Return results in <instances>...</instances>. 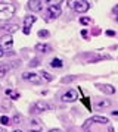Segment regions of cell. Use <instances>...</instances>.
I'll return each instance as SVG.
<instances>
[{"instance_id": "cell-1", "label": "cell", "mask_w": 118, "mask_h": 132, "mask_svg": "<svg viewBox=\"0 0 118 132\" xmlns=\"http://www.w3.org/2000/svg\"><path fill=\"white\" fill-rule=\"evenodd\" d=\"M83 132H114V128L106 118L93 116L84 122Z\"/></svg>"}, {"instance_id": "cell-2", "label": "cell", "mask_w": 118, "mask_h": 132, "mask_svg": "<svg viewBox=\"0 0 118 132\" xmlns=\"http://www.w3.org/2000/svg\"><path fill=\"white\" fill-rule=\"evenodd\" d=\"M15 7L13 3H8V2H0V21H6V19H9L13 16Z\"/></svg>"}, {"instance_id": "cell-3", "label": "cell", "mask_w": 118, "mask_h": 132, "mask_svg": "<svg viewBox=\"0 0 118 132\" xmlns=\"http://www.w3.org/2000/svg\"><path fill=\"white\" fill-rule=\"evenodd\" d=\"M55 106L52 103H47L44 100H38L37 103L33 104V107H31V113H43V112H46V110H53Z\"/></svg>"}, {"instance_id": "cell-4", "label": "cell", "mask_w": 118, "mask_h": 132, "mask_svg": "<svg viewBox=\"0 0 118 132\" xmlns=\"http://www.w3.org/2000/svg\"><path fill=\"white\" fill-rule=\"evenodd\" d=\"M62 13L61 10V6L56 5V3H52V5L47 6V10H46V16H44V19L46 21H52V19H56L59 18Z\"/></svg>"}, {"instance_id": "cell-5", "label": "cell", "mask_w": 118, "mask_h": 132, "mask_svg": "<svg viewBox=\"0 0 118 132\" xmlns=\"http://www.w3.org/2000/svg\"><path fill=\"white\" fill-rule=\"evenodd\" d=\"M36 21H37L36 15H25L24 16V34L28 35L31 32V27H33V24H36Z\"/></svg>"}, {"instance_id": "cell-6", "label": "cell", "mask_w": 118, "mask_h": 132, "mask_svg": "<svg viewBox=\"0 0 118 132\" xmlns=\"http://www.w3.org/2000/svg\"><path fill=\"white\" fill-rule=\"evenodd\" d=\"M72 7L75 10L77 13H86L87 10L90 9V3L86 2V0H77V2H72Z\"/></svg>"}, {"instance_id": "cell-7", "label": "cell", "mask_w": 118, "mask_h": 132, "mask_svg": "<svg viewBox=\"0 0 118 132\" xmlns=\"http://www.w3.org/2000/svg\"><path fill=\"white\" fill-rule=\"evenodd\" d=\"M77 100H78V94L75 90H68L61 95V101H64V103H74Z\"/></svg>"}, {"instance_id": "cell-8", "label": "cell", "mask_w": 118, "mask_h": 132, "mask_svg": "<svg viewBox=\"0 0 118 132\" xmlns=\"http://www.w3.org/2000/svg\"><path fill=\"white\" fill-rule=\"evenodd\" d=\"M12 46H13V38H12L10 34H6V35H3V37H0V47L3 48V52L10 50Z\"/></svg>"}, {"instance_id": "cell-9", "label": "cell", "mask_w": 118, "mask_h": 132, "mask_svg": "<svg viewBox=\"0 0 118 132\" xmlns=\"http://www.w3.org/2000/svg\"><path fill=\"white\" fill-rule=\"evenodd\" d=\"M22 79L28 81V82H31V84H37V85L41 82L40 75H38V73H34V72H25V73H22Z\"/></svg>"}, {"instance_id": "cell-10", "label": "cell", "mask_w": 118, "mask_h": 132, "mask_svg": "<svg viewBox=\"0 0 118 132\" xmlns=\"http://www.w3.org/2000/svg\"><path fill=\"white\" fill-rule=\"evenodd\" d=\"M96 85V88L102 93H105L106 95H112L115 94V88H114L112 85H108V84H94Z\"/></svg>"}, {"instance_id": "cell-11", "label": "cell", "mask_w": 118, "mask_h": 132, "mask_svg": "<svg viewBox=\"0 0 118 132\" xmlns=\"http://www.w3.org/2000/svg\"><path fill=\"white\" fill-rule=\"evenodd\" d=\"M43 3L41 0H30L28 2V9L33 10V12H40L43 9Z\"/></svg>"}, {"instance_id": "cell-12", "label": "cell", "mask_w": 118, "mask_h": 132, "mask_svg": "<svg viewBox=\"0 0 118 132\" xmlns=\"http://www.w3.org/2000/svg\"><path fill=\"white\" fill-rule=\"evenodd\" d=\"M94 109H99V110H102V109H106L111 106V100L109 98H99V100H94Z\"/></svg>"}, {"instance_id": "cell-13", "label": "cell", "mask_w": 118, "mask_h": 132, "mask_svg": "<svg viewBox=\"0 0 118 132\" xmlns=\"http://www.w3.org/2000/svg\"><path fill=\"white\" fill-rule=\"evenodd\" d=\"M41 125L37 122V119H31L28 125V132H41Z\"/></svg>"}, {"instance_id": "cell-14", "label": "cell", "mask_w": 118, "mask_h": 132, "mask_svg": "<svg viewBox=\"0 0 118 132\" xmlns=\"http://www.w3.org/2000/svg\"><path fill=\"white\" fill-rule=\"evenodd\" d=\"M36 50L40 53H49L52 52V47L49 46V44H43V43H38V44H36Z\"/></svg>"}, {"instance_id": "cell-15", "label": "cell", "mask_w": 118, "mask_h": 132, "mask_svg": "<svg viewBox=\"0 0 118 132\" xmlns=\"http://www.w3.org/2000/svg\"><path fill=\"white\" fill-rule=\"evenodd\" d=\"M49 65L52 66V68H55V69H61L62 66H64V62L59 57H55V59H52V60L49 62Z\"/></svg>"}, {"instance_id": "cell-16", "label": "cell", "mask_w": 118, "mask_h": 132, "mask_svg": "<svg viewBox=\"0 0 118 132\" xmlns=\"http://www.w3.org/2000/svg\"><path fill=\"white\" fill-rule=\"evenodd\" d=\"M2 28L5 29V31H8V32L12 35L13 32H16V31H18V25H16V24H6V25H3Z\"/></svg>"}, {"instance_id": "cell-17", "label": "cell", "mask_w": 118, "mask_h": 132, "mask_svg": "<svg viewBox=\"0 0 118 132\" xmlns=\"http://www.w3.org/2000/svg\"><path fill=\"white\" fill-rule=\"evenodd\" d=\"M6 95H8V97H10L12 100H18L19 97H21L18 91H13V90H6Z\"/></svg>"}, {"instance_id": "cell-18", "label": "cell", "mask_w": 118, "mask_h": 132, "mask_svg": "<svg viewBox=\"0 0 118 132\" xmlns=\"http://www.w3.org/2000/svg\"><path fill=\"white\" fill-rule=\"evenodd\" d=\"M40 76H41L44 81H47V82H52V81H53V75H50V73H49V72H46V71L40 72Z\"/></svg>"}, {"instance_id": "cell-19", "label": "cell", "mask_w": 118, "mask_h": 132, "mask_svg": "<svg viewBox=\"0 0 118 132\" xmlns=\"http://www.w3.org/2000/svg\"><path fill=\"white\" fill-rule=\"evenodd\" d=\"M77 79V76H74V75H68V76H64L62 78V84H68V82H72V81H75Z\"/></svg>"}, {"instance_id": "cell-20", "label": "cell", "mask_w": 118, "mask_h": 132, "mask_svg": "<svg viewBox=\"0 0 118 132\" xmlns=\"http://www.w3.org/2000/svg\"><path fill=\"white\" fill-rule=\"evenodd\" d=\"M8 71H9V66L2 63V65H0V78H3V76L8 73Z\"/></svg>"}, {"instance_id": "cell-21", "label": "cell", "mask_w": 118, "mask_h": 132, "mask_svg": "<svg viewBox=\"0 0 118 132\" xmlns=\"http://www.w3.org/2000/svg\"><path fill=\"white\" fill-rule=\"evenodd\" d=\"M37 35H38L40 38H47L49 35H50V32H49L47 29H40V31L37 32Z\"/></svg>"}, {"instance_id": "cell-22", "label": "cell", "mask_w": 118, "mask_h": 132, "mask_svg": "<svg viewBox=\"0 0 118 132\" xmlns=\"http://www.w3.org/2000/svg\"><path fill=\"white\" fill-rule=\"evenodd\" d=\"M80 24L81 25H90L92 24V19L87 18V16H81L80 18Z\"/></svg>"}, {"instance_id": "cell-23", "label": "cell", "mask_w": 118, "mask_h": 132, "mask_svg": "<svg viewBox=\"0 0 118 132\" xmlns=\"http://www.w3.org/2000/svg\"><path fill=\"white\" fill-rule=\"evenodd\" d=\"M21 122H22V118L19 114H15L13 118H12V123H15V125H19Z\"/></svg>"}, {"instance_id": "cell-24", "label": "cell", "mask_w": 118, "mask_h": 132, "mask_svg": "<svg viewBox=\"0 0 118 132\" xmlns=\"http://www.w3.org/2000/svg\"><path fill=\"white\" fill-rule=\"evenodd\" d=\"M0 123H3V125H9L10 119L8 118V116H0Z\"/></svg>"}, {"instance_id": "cell-25", "label": "cell", "mask_w": 118, "mask_h": 132, "mask_svg": "<svg viewBox=\"0 0 118 132\" xmlns=\"http://www.w3.org/2000/svg\"><path fill=\"white\" fill-rule=\"evenodd\" d=\"M38 65H40V60H38V59H33V60L30 62V66H31V68H37Z\"/></svg>"}, {"instance_id": "cell-26", "label": "cell", "mask_w": 118, "mask_h": 132, "mask_svg": "<svg viewBox=\"0 0 118 132\" xmlns=\"http://www.w3.org/2000/svg\"><path fill=\"white\" fill-rule=\"evenodd\" d=\"M99 32H100V29H99V28H93V29H92V34H94V35H98Z\"/></svg>"}, {"instance_id": "cell-27", "label": "cell", "mask_w": 118, "mask_h": 132, "mask_svg": "<svg viewBox=\"0 0 118 132\" xmlns=\"http://www.w3.org/2000/svg\"><path fill=\"white\" fill-rule=\"evenodd\" d=\"M81 37H84V38L89 37V34H87V31H86V29H83V31H81Z\"/></svg>"}, {"instance_id": "cell-28", "label": "cell", "mask_w": 118, "mask_h": 132, "mask_svg": "<svg viewBox=\"0 0 118 132\" xmlns=\"http://www.w3.org/2000/svg\"><path fill=\"white\" fill-rule=\"evenodd\" d=\"M49 132H64L62 129H59V128H53V129H50Z\"/></svg>"}, {"instance_id": "cell-29", "label": "cell", "mask_w": 118, "mask_h": 132, "mask_svg": "<svg viewBox=\"0 0 118 132\" xmlns=\"http://www.w3.org/2000/svg\"><path fill=\"white\" fill-rule=\"evenodd\" d=\"M106 35H109V37H114V35H115V32H114V31H106Z\"/></svg>"}, {"instance_id": "cell-30", "label": "cell", "mask_w": 118, "mask_h": 132, "mask_svg": "<svg viewBox=\"0 0 118 132\" xmlns=\"http://www.w3.org/2000/svg\"><path fill=\"white\" fill-rule=\"evenodd\" d=\"M112 12H114V13H115V15L118 16V5H117V6H115V7L112 9Z\"/></svg>"}, {"instance_id": "cell-31", "label": "cell", "mask_w": 118, "mask_h": 132, "mask_svg": "<svg viewBox=\"0 0 118 132\" xmlns=\"http://www.w3.org/2000/svg\"><path fill=\"white\" fill-rule=\"evenodd\" d=\"M112 116H118V110H114V112H112Z\"/></svg>"}, {"instance_id": "cell-32", "label": "cell", "mask_w": 118, "mask_h": 132, "mask_svg": "<svg viewBox=\"0 0 118 132\" xmlns=\"http://www.w3.org/2000/svg\"><path fill=\"white\" fill-rule=\"evenodd\" d=\"M3 54H5V52H3V48H2V47H0V57H2V56H3Z\"/></svg>"}, {"instance_id": "cell-33", "label": "cell", "mask_w": 118, "mask_h": 132, "mask_svg": "<svg viewBox=\"0 0 118 132\" xmlns=\"http://www.w3.org/2000/svg\"><path fill=\"white\" fill-rule=\"evenodd\" d=\"M12 132H24V131H21V129H15V131H12Z\"/></svg>"}, {"instance_id": "cell-34", "label": "cell", "mask_w": 118, "mask_h": 132, "mask_svg": "<svg viewBox=\"0 0 118 132\" xmlns=\"http://www.w3.org/2000/svg\"><path fill=\"white\" fill-rule=\"evenodd\" d=\"M115 19H117V21H118V16H115Z\"/></svg>"}, {"instance_id": "cell-35", "label": "cell", "mask_w": 118, "mask_h": 132, "mask_svg": "<svg viewBox=\"0 0 118 132\" xmlns=\"http://www.w3.org/2000/svg\"><path fill=\"white\" fill-rule=\"evenodd\" d=\"M0 132H3V131H2V129H0Z\"/></svg>"}]
</instances>
